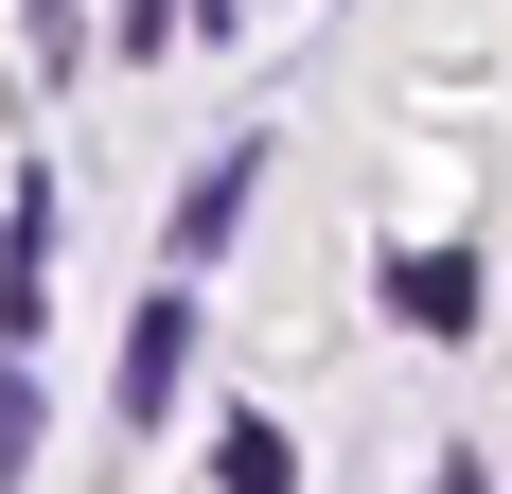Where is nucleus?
I'll list each match as a JSON object with an SVG mask.
<instances>
[{"instance_id":"f257e3e1","label":"nucleus","mask_w":512,"mask_h":494,"mask_svg":"<svg viewBox=\"0 0 512 494\" xmlns=\"http://www.w3.org/2000/svg\"><path fill=\"white\" fill-rule=\"evenodd\" d=\"M389 318H407V336H477V265L460 247H407V265H389Z\"/></svg>"},{"instance_id":"f03ea898","label":"nucleus","mask_w":512,"mask_h":494,"mask_svg":"<svg viewBox=\"0 0 512 494\" xmlns=\"http://www.w3.org/2000/svg\"><path fill=\"white\" fill-rule=\"evenodd\" d=\"M177 371H195V318H177V300H142V336H124V406H159Z\"/></svg>"},{"instance_id":"7ed1b4c3","label":"nucleus","mask_w":512,"mask_h":494,"mask_svg":"<svg viewBox=\"0 0 512 494\" xmlns=\"http://www.w3.org/2000/svg\"><path fill=\"white\" fill-rule=\"evenodd\" d=\"M230 212H248V159H212L195 195H177V265H212V247H230Z\"/></svg>"},{"instance_id":"20e7f679","label":"nucleus","mask_w":512,"mask_h":494,"mask_svg":"<svg viewBox=\"0 0 512 494\" xmlns=\"http://www.w3.org/2000/svg\"><path fill=\"white\" fill-rule=\"evenodd\" d=\"M212 477H230V494H301V442H283V424H230V442H212Z\"/></svg>"},{"instance_id":"39448f33","label":"nucleus","mask_w":512,"mask_h":494,"mask_svg":"<svg viewBox=\"0 0 512 494\" xmlns=\"http://www.w3.org/2000/svg\"><path fill=\"white\" fill-rule=\"evenodd\" d=\"M18 424H36V389H18V371H0V459H18Z\"/></svg>"}]
</instances>
